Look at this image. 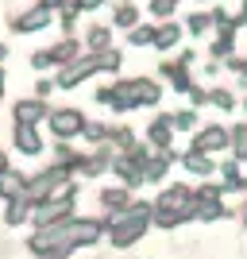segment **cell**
<instances>
[{
    "instance_id": "6da1fadb",
    "label": "cell",
    "mask_w": 247,
    "mask_h": 259,
    "mask_svg": "<svg viewBox=\"0 0 247 259\" xmlns=\"http://www.w3.org/2000/svg\"><path fill=\"white\" fill-rule=\"evenodd\" d=\"M151 217H155V205H147V201L128 205L124 213H116L112 221H108V236H112V244H116V248H128L131 240H139Z\"/></svg>"
},
{
    "instance_id": "7a4b0ae2",
    "label": "cell",
    "mask_w": 247,
    "mask_h": 259,
    "mask_svg": "<svg viewBox=\"0 0 247 259\" xmlns=\"http://www.w3.org/2000/svg\"><path fill=\"white\" fill-rule=\"evenodd\" d=\"M189 217H197V197L189 190H182V186L166 190L159 197V205H155V221L162 228H174V225H182V221H189Z\"/></svg>"
},
{
    "instance_id": "3957f363",
    "label": "cell",
    "mask_w": 247,
    "mask_h": 259,
    "mask_svg": "<svg viewBox=\"0 0 247 259\" xmlns=\"http://www.w3.org/2000/svg\"><path fill=\"white\" fill-rule=\"evenodd\" d=\"M93 70H105V66H101V58H81V62H70L62 70V77H58V85H77V81H85L89 74H93Z\"/></svg>"
},
{
    "instance_id": "277c9868",
    "label": "cell",
    "mask_w": 247,
    "mask_h": 259,
    "mask_svg": "<svg viewBox=\"0 0 247 259\" xmlns=\"http://www.w3.org/2000/svg\"><path fill=\"white\" fill-rule=\"evenodd\" d=\"M51 128H54V136H77V132L85 128V120H81V112H74V108H62V112H54L51 116Z\"/></svg>"
},
{
    "instance_id": "5b68a950",
    "label": "cell",
    "mask_w": 247,
    "mask_h": 259,
    "mask_svg": "<svg viewBox=\"0 0 247 259\" xmlns=\"http://www.w3.org/2000/svg\"><path fill=\"white\" fill-rule=\"evenodd\" d=\"M101 232H105L101 221H70V236H74V244H97Z\"/></svg>"
},
{
    "instance_id": "8992f818",
    "label": "cell",
    "mask_w": 247,
    "mask_h": 259,
    "mask_svg": "<svg viewBox=\"0 0 247 259\" xmlns=\"http://www.w3.org/2000/svg\"><path fill=\"white\" fill-rule=\"evenodd\" d=\"M16 147H20L23 155H39V151H43V143H39V132H35L31 124H16Z\"/></svg>"
},
{
    "instance_id": "52a82bcc",
    "label": "cell",
    "mask_w": 247,
    "mask_h": 259,
    "mask_svg": "<svg viewBox=\"0 0 247 259\" xmlns=\"http://www.w3.org/2000/svg\"><path fill=\"white\" fill-rule=\"evenodd\" d=\"M74 54H77V43H58V47H51V51L35 54V66H51V62H70Z\"/></svg>"
},
{
    "instance_id": "ba28073f",
    "label": "cell",
    "mask_w": 247,
    "mask_h": 259,
    "mask_svg": "<svg viewBox=\"0 0 247 259\" xmlns=\"http://www.w3.org/2000/svg\"><path fill=\"white\" fill-rule=\"evenodd\" d=\"M43 23H51V8H46V4H39V8H35V12H27V16H20V20L12 23V27H16V31H39Z\"/></svg>"
},
{
    "instance_id": "9c48e42d",
    "label": "cell",
    "mask_w": 247,
    "mask_h": 259,
    "mask_svg": "<svg viewBox=\"0 0 247 259\" xmlns=\"http://www.w3.org/2000/svg\"><path fill=\"white\" fill-rule=\"evenodd\" d=\"M0 194L16 201V197H27V178L23 174H0Z\"/></svg>"
},
{
    "instance_id": "30bf717a",
    "label": "cell",
    "mask_w": 247,
    "mask_h": 259,
    "mask_svg": "<svg viewBox=\"0 0 247 259\" xmlns=\"http://www.w3.org/2000/svg\"><path fill=\"white\" fill-rule=\"evenodd\" d=\"M224 143H228V132L224 128H205L201 136H197V147H201V151H220Z\"/></svg>"
},
{
    "instance_id": "8fae6325",
    "label": "cell",
    "mask_w": 247,
    "mask_h": 259,
    "mask_svg": "<svg viewBox=\"0 0 247 259\" xmlns=\"http://www.w3.org/2000/svg\"><path fill=\"white\" fill-rule=\"evenodd\" d=\"M27 217H31V201H27V197H16L8 205V213H4V221H8V225H23Z\"/></svg>"
},
{
    "instance_id": "7c38bea8",
    "label": "cell",
    "mask_w": 247,
    "mask_h": 259,
    "mask_svg": "<svg viewBox=\"0 0 247 259\" xmlns=\"http://www.w3.org/2000/svg\"><path fill=\"white\" fill-rule=\"evenodd\" d=\"M16 116H20V124H35L39 116H46V108L39 105V101H20V105H16Z\"/></svg>"
},
{
    "instance_id": "4fadbf2b",
    "label": "cell",
    "mask_w": 247,
    "mask_h": 259,
    "mask_svg": "<svg viewBox=\"0 0 247 259\" xmlns=\"http://www.w3.org/2000/svg\"><path fill=\"white\" fill-rule=\"evenodd\" d=\"M131 89H135V101H139V105H155V101H159V85L147 81V77H143V81H131Z\"/></svg>"
},
{
    "instance_id": "5bb4252c",
    "label": "cell",
    "mask_w": 247,
    "mask_h": 259,
    "mask_svg": "<svg viewBox=\"0 0 247 259\" xmlns=\"http://www.w3.org/2000/svg\"><path fill=\"white\" fill-rule=\"evenodd\" d=\"M101 201H105L112 213H124V209L131 205V201H128V190H105V194H101Z\"/></svg>"
},
{
    "instance_id": "9a60e30c",
    "label": "cell",
    "mask_w": 247,
    "mask_h": 259,
    "mask_svg": "<svg viewBox=\"0 0 247 259\" xmlns=\"http://www.w3.org/2000/svg\"><path fill=\"white\" fill-rule=\"evenodd\" d=\"M151 140L159 143V147H170V120H155L151 124Z\"/></svg>"
},
{
    "instance_id": "2e32d148",
    "label": "cell",
    "mask_w": 247,
    "mask_h": 259,
    "mask_svg": "<svg viewBox=\"0 0 247 259\" xmlns=\"http://www.w3.org/2000/svg\"><path fill=\"white\" fill-rule=\"evenodd\" d=\"M185 166H189V170H193V174H201V178H205V174H209V170H213V162L205 159L201 151H193V155H185Z\"/></svg>"
},
{
    "instance_id": "e0dca14e",
    "label": "cell",
    "mask_w": 247,
    "mask_h": 259,
    "mask_svg": "<svg viewBox=\"0 0 247 259\" xmlns=\"http://www.w3.org/2000/svg\"><path fill=\"white\" fill-rule=\"evenodd\" d=\"M155 43H159V47H174V43H178V27H174V23H170V27H162V31L155 35Z\"/></svg>"
},
{
    "instance_id": "ac0fdd59",
    "label": "cell",
    "mask_w": 247,
    "mask_h": 259,
    "mask_svg": "<svg viewBox=\"0 0 247 259\" xmlns=\"http://www.w3.org/2000/svg\"><path fill=\"white\" fill-rule=\"evenodd\" d=\"M232 140H236V151L247 159V128H236V132H232Z\"/></svg>"
},
{
    "instance_id": "d6986e66",
    "label": "cell",
    "mask_w": 247,
    "mask_h": 259,
    "mask_svg": "<svg viewBox=\"0 0 247 259\" xmlns=\"http://www.w3.org/2000/svg\"><path fill=\"white\" fill-rule=\"evenodd\" d=\"M209 23H213L209 16H193V20H189V31H193V35H201V31H209Z\"/></svg>"
},
{
    "instance_id": "ffe728a7",
    "label": "cell",
    "mask_w": 247,
    "mask_h": 259,
    "mask_svg": "<svg viewBox=\"0 0 247 259\" xmlns=\"http://www.w3.org/2000/svg\"><path fill=\"white\" fill-rule=\"evenodd\" d=\"M105 43H108V31H105V27H97V31L89 35V47H93V51H101Z\"/></svg>"
},
{
    "instance_id": "44dd1931",
    "label": "cell",
    "mask_w": 247,
    "mask_h": 259,
    "mask_svg": "<svg viewBox=\"0 0 247 259\" xmlns=\"http://www.w3.org/2000/svg\"><path fill=\"white\" fill-rule=\"evenodd\" d=\"M178 0H151V8H155V16H166V12L174 8Z\"/></svg>"
},
{
    "instance_id": "7402d4cb",
    "label": "cell",
    "mask_w": 247,
    "mask_h": 259,
    "mask_svg": "<svg viewBox=\"0 0 247 259\" xmlns=\"http://www.w3.org/2000/svg\"><path fill=\"white\" fill-rule=\"evenodd\" d=\"M151 39H155L151 27H135V31H131V43H151Z\"/></svg>"
},
{
    "instance_id": "603a6c76",
    "label": "cell",
    "mask_w": 247,
    "mask_h": 259,
    "mask_svg": "<svg viewBox=\"0 0 247 259\" xmlns=\"http://www.w3.org/2000/svg\"><path fill=\"white\" fill-rule=\"evenodd\" d=\"M174 128H193V112H178V116H174Z\"/></svg>"
},
{
    "instance_id": "cb8c5ba5",
    "label": "cell",
    "mask_w": 247,
    "mask_h": 259,
    "mask_svg": "<svg viewBox=\"0 0 247 259\" xmlns=\"http://www.w3.org/2000/svg\"><path fill=\"white\" fill-rule=\"evenodd\" d=\"M70 248H51V251H39V259H66Z\"/></svg>"
},
{
    "instance_id": "d4e9b609",
    "label": "cell",
    "mask_w": 247,
    "mask_h": 259,
    "mask_svg": "<svg viewBox=\"0 0 247 259\" xmlns=\"http://www.w3.org/2000/svg\"><path fill=\"white\" fill-rule=\"evenodd\" d=\"M116 23H124V27H128V23H135V12H131V8H120V12H116Z\"/></svg>"
},
{
    "instance_id": "484cf974",
    "label": "cell",
    "mask_w": 247,
    "mask_h": 259,
    "mask_svg": "<svg viewBox=\"0 0 247 259\" xmlns=\"http://www.w3.org/2000/svg\"><path fill=\"white\" fill-rule=\"evenodd\" d=\"M213 101H216L220 108H232V93H224V89H220V93H213Z\"/></svg>"
},
{
    "instance_id": "4316f807",
    "label": "cell",
    "mask_w": 247,
    "mask_h": 259,
    "mask_svg": "<svg viewBox=\"0 0 247 259\" xmlns=\"http://www.w3.org/2000/svg\"><path fill=\"white\" fill-rule=\"evenodd\" d=\"M101 0H77V8H97Z\"/></svg>"
},
{
    "instance_id": "83f0119b",
    "label": "cell",
    "mask_w": 247,
    "mask_h": 259,
    "mask_svg": "<svg viewBox=\"0 0 247 259\" xmlns=\"http://www.w3.org/2000/svg\"><path fill=\"white\" fill-rule=\"evenodd\" d=\"M0 174H4V155H0Z\"/></svg>"
},
{
    "instance_id": "f1b7e54d",
    "label": "cell",
    "mask_w": 247,
    "mask_h": 259,
    "mask_svg": "<svg viewBox=\"0 0 247 259\" xmlns=\"http://www.w3.org/2000/svg\"><path fill=\"white\" fill-rule=\"evenodd\" d=\"M0 93H4V77H0Z\"/></svg>"
},
{
    "instance_id": "f546056e",
    "label": "cell",
    "mask_w": 247,
    "mask_h": 259,
    "mask_svg": "<svg viewBox=\"0 0 247 259\" xmlns=\"http://www.w3.org/2000/svg\"><path fill=\"white\" fill-rule=\"evenodd\" d=\"M0 58H4V47H0Z\"/></svg>"
},
{
    "instance_id": "4dcf8cb0",
    "label": "cell",
    "mask_w": 247,
    "mask_h": 259,
    "mask_svg": "<svg viewBox=\"0 0 247 259\" xmlns=\"http://www.w3.org/2000/svg\"><path fill=\"white\" fill-rule=\"evenodd\" d=\"M243 12H247V0H243Z\"/></svg>"
},
{
    "instance_id": "1f68e13d",
    "label": "cell",
    "mask_w": 247,
    "mask_h": 259,
    "mask_svg": "<svg viewBox=\"0 0 247 259\" xmlns=\"http://www.w3.org/2000/svg\"><path fill=\"white\" fill-rule=\"evenodd\" d=\"M243 225H247V213H243Z\"/></svg>"
}]
</instances>
